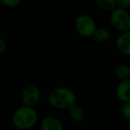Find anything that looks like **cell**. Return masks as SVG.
<instances>
[{"instance_id":"6da1fadb","label":"cell","mask_w":130,"mask_h":130,"mask_svg":"<svg viewBox=\"0 0 130 130\" xmlns=\"http://www.w3.org/2000/svg\"><path fill=\"white\" fill-rule=\"evenodd\" d=\"M76 94L69 87H56L48 94L49 104L56 110H68L71 105L76 103Z\"/></svg>"},{"instance_id":"7a4b0ae2","label":"cell","mask_w":130,"mask_h":130,"mask_svg":"<svg viewBox=\"0 0 130 130\" xmlns=\"http://www.w3.org/2000/svg\"><path fill=\"white\" fill-rule=\"evenodd\" d=\"M38 115L34 107H29L27 105L20 106L15 110L12 117V123L20 130H28L35 126L38 123Z\"/></svg>"},{"instance_id":"3957f363","label":"cell","mask_w":130,"mask_h":130,"mask_svg":"<svg viewBox=\"0 0 130 130\" xmlns=\"http://www.w3.org/2000/svg\"><path fill=\"white\" fill-rule=\"evenodd\" d=\"M110 13V24L116 30L120 33L130 30V12L128 10L115 7Z\"/></svg>"},{"instance_id":"277c9868","label":"cell","mask_w":130,"mask_h":130,"mask_svg":"<svg viewBox=\"0 0 130 130\" xmlns=\"http://www.w3.org/2000/svg\"><path fill=\"white\" fill-rule=\"evenodd\" d=\"M74 28L77 33L82 38H92L94 30L97 28L96 22L92 16L82 13L77 16L74 22Z\"/></svg>"},{"instance_id":"5b68a950","label":"cell","mask_w":130,"mask_h":130,"mask_svg":"<svg viewBox=\"0 0 130 130\" xmlns=\"http://www.w3.org/2000/svg\"><path fill=\"white\" fill-rule=\"evenodd\" d=\"M22 104L29 107L38 105L41 99V91L39 87L35 85H29L24 87L21 95Z\"/></svg>"},{"instance_id":"8992f818","label":"cell","mask_w":130,"mask_h":130,"mask_svg":"<svg viewBox=\"0 0 130 130\" xmlns=\"http://www.w3.org/2000/svg\"><path fill=\"white\" fill-rule=\"evenodd\" d=\"M117 50L125 56H130V30L121 32L115 42Z\"/></svg>"},{"instance_id":"52a82bcc","label":"cell","mask_w":130,"mask_h":130,"mask_svg":"<svg viewBox=\"0 0 130 130\" xmlns=\"http://www.w3.org/2000/svg\"><path fill=\"white\" fill-rule=\"evenodd\" d=\"M116 95L122 103L130 101V78L119 80L116 87Z\"/></svg>"},{"instance_id":"ba28073f","label":"cell","mask_w":130,"mask_h":130,"mask_svg":"<svg viewBox=\"0 0 130 130\" xmlns=\"http://www.w3.org/2000/svg\"><path fill=\"white\" fill-rule=\"evenodd\" d=\"M42 130H62V122L54 116H46L40 122Z\"/></svg>"},{"instance_id":"9c48e42d","label":"cell","mask_w":130,"mask_h":130,"mask_svg":"<svg viewBox=\"0 0 130 130\" xmlns=\"http://www.w3.org/2000/svg\"><path fill=\"white\" fill-rule=\"evenodd\" d=\"M68 112H69V116L71 120L76 123H81L85 119V110L80 105L77 104V103H74L73 105H71L68 109Z\"/></svg>"},{"instance_id":"30bf717a","label":"cell","mask_w":130,"mask_h":130,"mask_svg":"<svg viewBox=\"0 0 130 130\" xmlns=\"http://www.w3.org/2000/svg\"><path fill=\"white\" fill-rule=\"evenodd\" d=\"M92 38H94V39L98 43H106L110 38V32L107 28L97 27L94 30Z\"/></svg>"},{"instance_id":"8fae6325","label":"cell","mask_w":130,"mask_h":130,"mask_svg":"<svg viewBox=\"0 0 130 130\" xmlns=\"http://www.w3.org/2000/svg\"><path fill=\"white\" fill-rule=\"evenodd\" d=\"M114 75L119 80L130 78V67L126 64H119L114 70Z\"/></svg>"},{"instance_id":"7c38bea8","label":"cell","mask_w":130,"mask_h":130,"mask_svg":"<svg viewBox=\"0 0 130 130\" xmlns=\"http://www.w3.org/2000/svg\"><path fill=\"white\" fill-rule=\"evenodd\" d=\"M95 4L100 9L105 12H110L117 7L116 0H95Z\"/></svg>"},{"instance_id":"4fadbf2b","label":"cell","mask_w":130,"mask_h":130,"mask_svg":"<svg viewBox=\"0 0 130 130\" xmlns=\"http://www.w3.org/2000/svg\"><path fill=\"white\" fill-rule=\"evenodd\" d=\"M120 113L121 116L124 119L129 122L130 121V101L124 102L122 103L120 108Z\"/></svg>"},{"instance_id":"5bb4252c","label":"cell","mask_w":130,"mask_h":130,"mask_svg":"<svg viewBox=\"0 0 130 130\" xmlns=\"http://www.w3.org/2000/svg\"><path fill=\"white\" fill-rule=\"evenodd\" d=\"M0 2L6 7H16L21 4L22 0H0Z\"/></svg>"},{"instance_id":"9a60e30c","label":"cell","mask_w":130,"mask_h":130,"mask_svg":"<svg viewBox=\"0 0 130 130\" xmlns=\"http://www.w3.org/2000/svg\"><path fill=\"white\" fill-rule=\"evenodd\" d=\"M117 7L128 10L130 8V0H116Z\"/></svg>"},{"instance_id":"2e32d148","label":"cell","mask_w":130,"mask_h":130,"mask_svg":"<svg viewBox=\"0 0 130 130\" xmlns=\"http://www.w3.org/2000/svg\"><path fill=\"white\" fill-rule=\"evenodd\" d=\"M6 47H7V44L6 41L3 38L0 37V54H4L6 50Z\"/></svg>"},{"instance_id":"e0dca14e","label":"cell","mask_w":130,"mask_h":130,"mask_svg":"<svg viewBox=\"0 0 130 130\" xmlns=\"http://www.w3.org/2000/svg\"><path fill=\"white\" fill-rule=\"evenodd\" d=\"M127 127H128V129L130 130V121H129V123H128V126H127Z\"/></svg>"}]
</instances>
